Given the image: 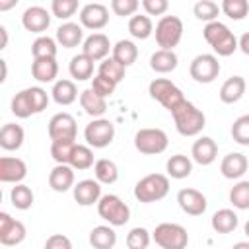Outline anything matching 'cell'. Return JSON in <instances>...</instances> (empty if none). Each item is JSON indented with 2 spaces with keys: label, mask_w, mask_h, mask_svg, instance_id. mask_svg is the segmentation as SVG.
Returning a JSON list of instances; mask_svg holds the SVG:
<instances>
[{
  "label": "cell",
  "mask_w": 249,
  "mask_h": 249,
  "mask_svg": "<svg viewBox=\"0 0 249 249\" xmlns=\"http://www.w3.org/2000/svg\"><path fill=\"white\" fill-rule=\"evenodd\" d=\"M49 187L54 193H66L74 189V167L70 163H56L49 173Z\"/></svg>",
  "instance_id": "ac0fdd59"
},
{
  "label": "cell",
  "mask_w": 249,
  "mask_h": 249,
  "mask_svg": "<svg viewBox=\"0 0 249 249\" xmlns=\"http://www.w3.org/2000/svg\"><path fill=\"white\" fill-rule=\"evenodd\" d=\"M152 239L161 249H183L189 243V233L181 224L163 222V224L156 226V230L152 233Z\"/></svg>",
  "instance_id": "5b68a950"
},
{
  "label": "cell",
  "mask_w": 249,
  "mask_h": 249,
  "mask_svg": "<svg viewBox=\"0 0 249 249\" xmlns=\"http://www.w3.org/2000/svg\"><path fill=\"white\" fill-rule=\"evenodd\" d=\"M53 99L58 105H72L78 99V88L72 80H58L53 86Z\"/></svg>",
  "instance_id": "4dcf8cb0"
},
{
  "label": "cell",
  "mask_w": 249,
  "mask_h": 249,
  "mask_svg": "<svg viewBox=\"0 0 249 249\" xmlns=\"http://www.w3.org/2000/svg\"><path fill=\"white\" fill-rule=\"evenodd\" d=\"M150 245V231L142 226H136L126 235V247L128 249H146Z\"/></svg>",
  "instance_id": "f6af8a7d"
},
{
  "label": "cell",
  "mask_w": 249,
  "mask_h": 249,
  "mask_svg": "<svg viewBox=\"0 0 249 249\" xmlns=\"http://www.w3.org/2000/svg\"><path fill=\"white\" fill-rule=\"evenodd\" d=\"M45 249H72V241L62 233H54L45 241Z\"/></svg>",
  "instance_id": "f5cc1de1"
},
{
  "label": "cell",
  "mask_w": 249,
  "mask_h": 249,
  "mask_svg": "<svg viewBox=\"0 0 249 249\" xmlns=\"http://www.w3.org/2000/svg\"><path fill=\"white\" fill-rule=\"evenodd\" d=\"M175 128L181 136H196L202 132V128L206 126V117L204 113L191 101L183 99L173 111H171Z\"/></svg>",
  "instance_id": "6da1fadb"
},
{
  "label": "cell",
  "mask_w": 249,
  "mask_h": 249,
  "mask_svg": "<svg viewBox=\"0 0 249 249\" xmlns=\"http://www.w3.org/2000/svg\"><path fill=\"white\" fill-rule=\"evenodd\" d=\"M189 72H191V78L195 82H198V84H210L220 74V62H218L216 54L202 53V54H196L191 60Z\"/></svg>",
  "instance_id": "9c48e42d"
},
{
  "label": "cell",
  "mask_w": 249,
  "mask_h": 249,
  "mask_svg": "<svg viewBox=\"0 0 249 249\" xmlns=\"http://www.w3.org/2000/svg\"><path fill=\"white\" fill-rule=\"evenodd\" d=\"M101 198V183L97 179H82L74 185V200L80 206L97 204Z\"/></svg>",
  "instance_id": "2e32d148"
},
{
  "label": "cell",
  "mask_w": 249,
  "mask_h": 249,
  "mask_svg": "<svg viewBox=\"0 0 249 249\" xmlns=\"http://www.w3.org/2000/svg\"><path fill=\"white\" fill-rule=\"evenodd\" d=\"M237 45H239V51L249 56V31H245V33L237 39Z\"/></svg>",
  "instance_id": "db71d44e"
},
{
  "label": "cell",
  "mask_w": 249,
  "mask_h": 249,
  "mask_svg": "<svg viewBox=\"0 0 249 249\" xmlns=\"http://www.w3.org/2000/svg\"><path fill=\"white\" fill-rule=\"evenodd\" d=\"M230 202L237 210H249V181H237L230 191Z\"/></svg>",
  "instance_id": "b9f144b4"
},
{
  "label": "cell",
  "mask_w": 249,
  "mask_h": 249,
  "mask_svg": "<svg viewBox=\"0 0 249 249\" xmlns=\"http://www.w3.org/2000/svg\"><path fill=\"white\" fill-rule=\"evenodd\" d=\"M107 97H101L99 93H95L91 88H88V89H84L82 93H80V105H82V109L89 115V117H93V119H97V117H101L105 111H107V101H105Z\"/></svg>",
  "instance_id": "484cf974"
},
{
  "label": "cell",
  "mask_w": 249,
  "mask_h": 249,
  "mask_svg": "<svg viewBox=\"0 0 249 249\" xmlns=\"http://www.w3.org/2000/svg\"><path fill=\"white\" fill-rule=\"evenodd\" d=\"M97 214L111 226H124L130 220L128 204L117 195H101L97 200Z\"/></svg>",
  "instance_id": "277c9868"
},
{
  "label": "cell",
  "mask_w": 249,
  "mask_h": 249,
  "mask_svg": "<svg viewBox=\"0 0 249 249\" xmlns=\"http://www.w3.org/2000/svg\"><path fill=\"white\" fill-rule=\"evenodd\" d=\"M10 200H12V204H14L18 210H27V208H31L35 196H33V191H31L27 185L16 183V187H14L12 193H10Z\"/></svg>",
  "instance_id": "ab89813d"
},
{
  "label": "cell",
  "mask_w": 249,
  "mask_h": 249,
  "mask_svg": "<svg viewBox=\"0 0 249 249\" xmlns=\"http://www.w3.org/2000/svg\"><path fill=\"white\" fill-rule=\"evenodd\" d=\"M111 56H113L115 60H119L121 64L130 66V64H134L136 58H138V47H136L132 41H128V39H121V41H117V43L113 45Z\"/></svg>",
  "instance_id": "1f68e13d"
},
{
  "label": "cell",
  "mask_w": 249,
  "mask_h": 249,
  "mask_svg": "<svg viewBox=\"0 0 249 249\" xmlns=\"http://www.w3.org/2000/svg\"><path fill=\"white\" fill-rule=\"evenodd\" d=\"M70 165L74 169H89L93 165V150L91 146H84V144H76L74 150H72V156H70Z\"/></svg>",
  "instance_id": "74e56055"
},
{
  "label": "cell",
  "mask_w": 249,
  "mask_h": 249,
  "mask_svg": "<svg viewBox=\"0 0 249 249\" xmlns=\"http://www.w3.org/2000/svg\"><path fill=\"white\" fill-rule=\"evenodd\" d=\"M84 138L91 148H105L115 138V124L109 119H93L84 128Z\"/></svg>",
  "instance_id": "30bf717a"
},
{
  "label": "cell",
  "mask_w": 249,
  "mask_h": 249,
  "mask_svg": "<svg viewBox=\"0 0 249 249\" xmlns=\"http://www.w3.org/2000/svg\"><path fill=\"white\" fill-rule=\"evenodd\" d=\"M56 39L49 37V35H39L33 45H31V54L33 58H45V56H53L56 58Z\"/></svg>",
  "instance_id": "f35d334b"
},
{
  "label": "cell",
  "mask_w": 249,
  "mask_h": 249,
  "mask_svg": "<svg viewBox=\"0 0 249 249\" xmlns=\"http://www.w3.org/2000/svg\"><path fill=\"white\" fill-rule=\"evenodd\" d=\"M148 93H150L152 99H156L158 103H161L169 113L185 99L183 91L171 80H167V78H156V80H152L150 86H148Z\"/></svg>",
  "instance_id": "52a82bcc"
},
{
  "label": "cell",
  "mask_w": 249,
  "mask_h": 249,
  "mask_svg": "<svg viewBox=\"0 0 249 249\" xmlns=\"http://www.w3.org/2000/svg\"><path fill=\"white\" fill-rule=\"evenodd\" d=\"M93 173H95V179L103 185H113L119 179L117 163L113 160H107V158H101L93 163Z\"/></svg>",
  "instance_id": "e575fe53"
},
{
  "label": "cell",
  "mask_w": 249,
  "mask_h": 249,
  "mask_svg": "<svg viewBox=\"0 0 249 249\" xmlns=\"http://www.w3.org/2000/svg\"><path fill=\"white\" fill-rule=\"evenodd\" d=\"M245 89H247V82L243 76H230L220 88V99L226 105H233L243 97Z\"/></svg>",
  "instance_id": "7402d4cb"
},
{
  "label": "cell",
  "mask_w": 249,
  "mask_h": 249,
  "mask_svg": "<svg viewBox=\"0 0 249 249\" xmlns=\"http://www.w3.org/2000/svg\"><path fill=\"white\" fill-rule=\"evenodd\" d=\"M177 54L171 49H160L150 56V68L158 74H169L177 68Z\"/></svg>",
  "instance_id": "4316f807"
},
{
  "label": "cell",
  "mask_w": 249,
  "mask_h": 249,
  "mask_svg": "<svg viewBox=\"0 0 249 249\" xmlns=\"http://www.w3.org/2000/svg\"><path fill=\"white\" fill-rule=\"evenodd\" d=\"M191 156L198 165H210L218 158V144L210 136H200L191 148Z\"/></svg>",
  "instance_id": "d6986e66"
},
{
  "label": "cell",
  "mask_w": 249,
  "mask_h": 249,
  "mask_svg": "<svg viewBox=\"0 0 249 249\" xmlns=\"http://www.w3.org/2000/svg\"><path fill=\"white\" fill-rule=\"evenodd\" d=\"M220 12H222V8H220L216 2H212V0H198V2L193 6L195 18L200 19V21H206V23L218 19Z\"/></svg>",
  "instance_id": "60d3db41"
},
{
  "label": "cell",
  "mask_w": 249,
  "mask_h": 249,
  "mask_svg": "<svg viewBox=\"0 0 249 249\" xmlns=\"http://www.w3.org/2000/svg\"><path fill=\"white\" fill-rule=\"evenodd\" d=\"M56 41L58 45H62L64 49H74L84 41V25L82 23H74V21H66L56 29Z\"/></svg>",
  "instance_id": "603a6c76"
},
{
  "label": "cell",
  "mask_w": 249,
  "mask_h": 249,
  "mask_svg": "<svg viewBox=\"0 0 249 249\" xmlns=\"http://www.w3.org/2000/svg\"><path fill=\"white\" fill-rule=\"evenodd\" d=\"M27 175V165L19 158L4 156L0 158V181L2 183H21Z\"/></svg>",
  "instance_id": "e0dca14e"
},
{
  "label": "cell",
  "mask_w": 249,
  "mask_h": 249,
  "mask_svg": "<svg viewBox=\"0 0 249 249\" xmlns=\"http://www.w3.org/2000/svg\"><path fill=\"white\" fill-rule=\"evenodd\" d=\"M167 144H169V138L161 128H140L134 134V148L146 156H156L165 152Z\"/></svg>",
  "instance_id": "ba28073f"
},
{
  "label": "cell",
  "mask_w": 249,
  "mask_h": 249,
  "mask_svg": "<svg viewBox=\"0 0 249 249\" xmlns=\"http://www.w3.org/2000/svg\"><path fill=\"white\" fill-rule=\"evenodd\" d=\"M243 231H245V235H247V237H249V220H247V222H245V228H243Z\"/></svg>",
  "instance_id": "91938a15"
},
{
  "label": "cell",
  "mask_w": 249,
  "mask_h": 249,
  "mask_svg": "<svg viewBox=\"0 0 249 249\" xmlns=\"http://www.w3.org/2000/svg\"><path fill=\"white\" fill-rule=\"evenodd\" d=\"M51 12L58 19H68L78 12V0H53Z\"/></svg>",
  "instance_id": "7dc6e473"
},
{
  "label": "cell",
  "mask_w": 249,
  "mask_h": 249,
  "mask_svg": "<svg viewBox=\"0 0 249 249\" xmlns=\"http://www.w3.org/2000/svg\"><path fill=\"white\" fill-rule=\"evenodd\" d=\"M12 113L19 119H27L31 115H35V109H33V103H31V97H29V91L27 88L18 91L14 97H12Z\"/></svg>",
  "instance_id": "8d00e7d4"
},
{
  "label": "cell",
  "mask_w": 249,
  "mask_h": 249,
  "mask_svg": "<svg viewBox=\"0 0 249 249\" xmlns=\"http://www.w3.org/2000/svg\"><path fill=\"white\" fill-rule=\"evenodd\" d=\"M124 72H126V66L121 64L119 60H115L113 56H105V58L99 62V68H97V74H101V76L113 80L115 84L123 82Z\"/></svg>",
  "instance_id": "d590c367"
},
{
  "label": "cell",
  "mask_w": 249,
  "mask_h": 249,
  "mask_svg": "<svg viewBox=\"0 0 249 249\" xmlns=\"http://www.w3.org/2000/svg\"><path fill=\"white\" fill-rule=\"evenodd\" d=\"M93 58H89L86 53H80L76 56L70 58V64H68V70H70V76L78 82H86L93 76Z\"/></svg>",
  "instance_id": "f1b7e54d"
},
{
  "label": "cell",
  "mask_w": 249,
  "mask_h": 249,
  "mask_svg": "<svg viewBox=\"0 0 249 249\" xmlns=\"http://www.w3.org/2000/svg\"><path fill=\"white\" fill-rule=\"evenodd\" d=\"M128 33L134 39H140V41L148 39L154 33V23H152L150 16H144V14L130 16V19H128Z\"/></svg>",
  "instance_id": "d6a6232c"
},
{
  "label": "cell",
  "mask_w": 249,
  "mask_h": 249,
  "mask_svg": "<svg viewBox=\"0 0 249 249\" xmlns=\"http://www.w3.org/2000/svg\"><path fill=\"white\" fill-rule=\"evenodd\" d=\"M239 224V218L237 214L231 210V208H220L212 214V220H210V226L216 233H231Z\"/></svg>",
  "instance_id": "83f0119b"
},
{
  "label": "cell",
  "mask_w": 249,
  "mask_h": 249,
  "mask_svg": "<svg viewBox=\"0 0 249 249\" xmlns=\"http://www.w3.org/2000/svg\"><path fill=\"white\" fill-rule=\"evenodd\" d=\"M21 25L31 33H43L51 25V14L43 6H29L21 16Z\"/></svg>",
  "instance_id": "9a60e30c"
},
{
  "label": "cell",
  "mask_w": 249,
  "mask_h": 249,
  "mask_svg": "<svg viewBox=\"0 0 249 249\" xmlns=\"http://www.w3.org/2000/svg\"><path fill=\"white\" fill-rule=\"evenodd\" d=\"M117 243V233L115 230L109 226H95L89 231V245L95 249H111Z\"/></svg>",
  "instance_id": "f546056e"
},
{
  "label": "cell",
  "mask_w": 249,
  "mask_h": 249,
  "mask_svg": "<svg viewBox=\"0 0 249 249\" xmlns=\"http://www.w3.org/2000/svg\"><path fill=\"white\" fill-rule=\"evenodd\" d=\"M169 193V177L161 175V173H150L146 177H142L136 185H134V196L140 202H156L161 200L165 195Z\"/></svg>",
  "instance_id": "3957f363"
},
{
  "label": "cell",
  "mask_w": 249,
  "mask_h": 249,
  "mask_svg": "<svg viewBox=\"0 0 249 249\" xmlns=\"http://www.w3.org/2000/svg\"><path fill=\"white\" fill-rule=\"evenodd\" d=\"M231 138L241 146H249V115H241L233 121Z\"/></svg>",
  "instance_id": "bcb514c9"
},
{
  "label": "cell",
  "mask_w": 249,
  "mask_h": 249,
  "mask_svg": "<svg viewBox=\"0 0 249 249\" xmlns=\"http://www.w3.org/2000/svg\"><path fill=\"white\" fill-rule=\"evenodd\" d=\"M80 23L86 29H93V31L103 29L109 23V10H107V6L99 4V2L86 4L80 10Z\"/></svg>",
  "instance_id": "4fadbf2b"
},
{
  "label": "cell",
  "mask_w": 249,
  "mask_h": 249,
  "mask_svg": "<svg viewBox=\"0 0 249 249\" xmlns=\"http://www.w3.org/2000/svg\"><path fill=\"white\" fill-rule=\"evenodd\" d=\"M25 140V132L19 124L16 123H6L2 128H0V146L8 152H14V150H19L21 144Z\"/></svg>",
  "instance_id": "d4e9b609"
},
{
  "label": "cell",
  "mask_w": 249,
  "mask_h": 249,
  "mask_svg": "<svg viewBox=\"0 0 249 249\" xmlns=\"http://www.w3.org/2000/svg\"><path fill=\"white\" fill-rule=\"evenodd\" d=\"M220 8L230 19H235V21H241L249 14V2L247 0H222Z\"/></svg>",
  "instance_id": "7bdbcfd3"
},
{
  "label": "cell",
  "mask_w": 249,
  "mask_h": 249,
  "mask_svg": "<svg viewBox=\"0 0 249 249\" xmlns=\"http://www.w3.org/2000/svg\"><path fill=\"white\" fill-rule=\"evenodd\" d=\"M202 35H204V41L212 47V51L218 56H230L239 49L235 35L230 31V27L226 23H222L218 19L208 21L202 29Z\"/></svg>",
  "instance_id": "7a4b0ae2"
},
{
  "label": "cell",
  "mask_w": 249,
  "mask_h": 249,
  "mask_svg": "<svg viewBox=\"0 0 249 249\" xmlns=\"http://www.w3.org/2000/svg\"><path fill=\"white\" fill-rule=\"evenodd\" d=\"M249 167V160L239 152H230L220 163V173L226 179H241Z\"/></svg>",
  "instance_id": "ffe728a7"
},
{
  "label": "cell",
  "mask_w": 249,
  "mask_h": 249,
  "mask_svg": "<svg viewBox=\"0 0 249 249\" xmlns=\"http://www.w3.org/2000/svg\"><path fill=\"white\" fill-rule=\"evenodd\" d=\"M109 51H113V47L109 43V37L103 33H91L89 37L84 39L82 53H86L93 60H103L109 54Z\"/></svg>",
  "instance_id": "44dd1931"
},
{
  "label": "cell",
  "mask_w": 249,
  "mask_h": 249,
  "mask_svg": "<svg viewBox=\"0 0 249 249\" xmlns=\"http://www.w3.org/2000/svg\"><path fill=\"white\" fill-rule=\"evenodd\" d=\"M138 8H140V0H111L113 14L115 16H121V18L134 16Z\"/></svg>",
  "instance_id": "c3c4849f"
},
{
  "label": "cell",
  "mask_w": 249,
  "mask_h": 249,
  "mask_svg": "<svg viewBox=\"0 0 249 249\" xmlns=\"http://www.w3.org/2000/svg\"><path fill=\"white\" fill-rule=\"evenodd\" d=\"M31 74L37 82L41 84H49L54 82L56 74H58V62L53 56H45V58H33L31 64Z\"/></svg>",
  "instance_id": "cb8c5ba5"
},
{
  "label": "cell",
  "mask_w": 249,
  "mask_h": 249,
  "mask_svg": "<svg viewBox=\"0 0 249 249\" xmlns=\"http://www.w3.org/2000/svg\"><path fill=\"white\" fill-rule=\"evenodd\" d=\"M235 249H249V243H235Z\"/></svg>",
  "instance_id": "680465c9"
},
{
  "label": "cell",
  "mask_w": 249,
  "mask_h": 249,
  "mask_svg": "<svg viewBox=\"0 0 249 249\" xmlns=\"http://www.w3.org/2000/svg\"><path fill=\"white\" fill-rule=\"evenodd\" d=\"M19 0H0V12H8L12 10Z\"/></svg>",
  "instance_id": "11a10c76"
},
{
  "label": "cell",
  "mask_w": 249,
  "mask_h": 249,
  "mask_svg": "<svg viewBox=\"0 0 249 249\" xmlns=\"http://www.w3.org/2000/svg\"><path fill=\"white\" fill-rule=\"evenodd\" d=\"M0 66H2V76H0V82H6V76H8V66H6V60H0Z\"/></svg>",
  "instance_id": "6f0895ef"
},
{
  "label": "cell",
  "mask_w": 249,
  "mask_h": 249,
  "mask_svg": "<svg viewBox=\"0 0 249 249\" xmlns=\"http://www.w3.org/2000/svg\"><path fill=\"white\" fill-rule=\"evenodd\" d=\"M165 169H167V175L171 179H185L193 171V161L183 154H175V156H171L167 160Z\"/></svg>",
  "instance_id": "836d02e7"
},
{
  "label": "cell",
  "mask_w": 249,
  "mask_h": 249,
  "mask_svg": "<svg viewBox=\"0 0 249 249\" xmlns=\"http://www.w3.org/2000/svg\"><path fill=\"white\" fill-rule=\"evenodd\" d=\"M177 202H179V208L189 216H200L208 206L206 196L196 189H181L177 193Z\"/></svg>",
  "instance_id": "5bb4252c"
},
{
  "label": "cell",
  "mask_w": 249,
  "mask_h": 249,
  "mask_svg": "<svg viewBox=\"0 0 249 249\" xmlns=\"http://www.w3.org/2000/svg\"><path fill=\"white\" fill-rule=\"evenodd\" d=\"M115 88H117V84H115L113 80L101 76V74H97V76L91 78V89H93L95 93H99L101 97H109V95L115 91Z\"/></svg>",
  "instance_id": "681fc988"
},
{
  "label": "cell",
  "mask_w": 249,
  "mask_h": 249,
  "mask_svg": "<svg viewBox=\"0 0 249 249\" xmlns=\"http://www.w3.org/2000/svg\"><path fill=\"white\" fill-rule=\"evenodd\" d=\"M142 8L148 16H163L169 8V0H142Z\"/></svg>",
  "instance_id": "816d5d0a"
},
{
  "label": "cell",
  "mask_w": 249,
  "mask_h": 249,
  "mask_svg": "<svg viewBox=\"0 0 249 249\" xmlns=\"http://www.w3.org/2000/svg\"><path fill=\"white\" fill-rule=\"evenodd\" d=\"M0 35H2V45H0V49H6V45H8V29L2 25L0 27Z\"/></svg>",
  "instance_id": "9f6ffc18"
},
{
  "label": "cell",
  "mask_w": 249,
  "mask_h": 249,
  "mask_svg": "<svg viewBox=\"0 0 249 249\" xmlns=\"http://www.w3.org/2000/svg\"><path fill=\"white\" fill-rule=\"evenodd\" d=\"M78 126L76 119L70 113H56L49 121V138L51 140H76Z\"/></svg>",
  "instance_id": "8fae6325"
},
{
  "label": "cell",
  "mask_w": 249,
  "mask_h": 249,
  "mask_svg": "<svg viewBox=\"0 0 249 249\" xmlns=\"http://www.w3.org/2000/svg\"><path fill=\"white\" fill-rule=\"evenodd\" d=\"M156 43L161 49H175L183 39V21L177 16H161L156 23Z\"/></svg>",
  "instance_id": "8992f818"
},
{
  "label": "cell",
  "mask_w": 249,
  "mask_h": 249,
  "mask_svg": "<svg viewBox=\"0 0 249 249\" xmlns=\"http://www.w3.org/2000/svg\"><path fill=\"white\" fill-rule=\"evenodd\" d=\"M74 140H53L51 142V156L56 163H70V156L74 150Z\"/></svg>",
  "instance_id": "ee69618b"
},
{
  "label": "cell",
  "mask_w": 249,
  "mask_h": 249,
  "mask_svg": "<svg viewBox=\"0 0 249 249\" xmlns=\"http://www.w3.org/2000/svg\"><path fill=\"white\" fill-rule=\"evenodd\" d=\"M25 239V226L19 220H14L8 212H0V243L6 247L19 245Z\"/></svg>",
  "instance_id": "7c38bea8"
},
{
  "label": "cell",
  "mask_w": 249,
  "mask_h": 249,
  "mask_svg": "<svg viewBox=\"0 0 249 249\" xmlns=\"http://www.w3.org/2000/svg\"><path fill=\"white\" fill-rule=\"evenodd\" d=\"M29 91V97H31V103H33V109H35V115L37 113H43L49 105V93L39 88V86H33V88H27Z\"/></svg>",
  "instance_id": "f907efd6"
}]
</instances>
